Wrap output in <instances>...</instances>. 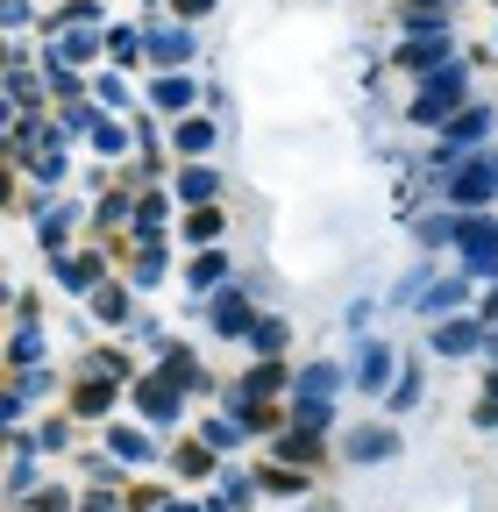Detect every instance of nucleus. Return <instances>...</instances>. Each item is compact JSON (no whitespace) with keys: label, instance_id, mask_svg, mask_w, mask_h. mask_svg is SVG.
<instances>
[{"label":"nucleus","instance_id":"f257e3e1","mask_svg":"<svg viewBox=\"0 0 498 512\" xmlns=\"http://www.w3.org/2000/svg\"><path fill=\"white\" fill-rule=\"evenodd\" d=\"M463 72H456V64H449V72H434L427 86H420V100H413V121H442L449 107H463Z\"/></svg>","mask_w":498,"mask_h":512},{"label":"nucleus","instance_id":"f03ea898","mask_svg":"<svg viewBox=\"0 0 498 512\" xmlns=\"http://www.w3.org/2000/svg\"><path fill=\"white\" fill-rule=\"evenodd\" d=\"M342 448H349V463H385V456H399V434L392 427H356Z\"/></svg>","mask_w":498,"mask_h":512},{"label":"nucleus","instance_id":"7ed1b4c3","mask_svg":"<svg viewBox=\"0 0 498 512\" xmlns=\"http://www.w3.org/2000/svg\"><path fill=\"white\" fill-rule=\"evenodd\" d=\"M136 406H143L150 420H171V413H178V384H171L164 370H157V377H143V384H136Z\"/></svg>","mask_w":498,"mask_h":512},{"label":"nucleus","instance_id":"20e7f679","mask_svg":"<svg viewBox=\"0 0 498 512\" xmlns=\"http://www.w3.org/2000/svg\"><path fill=\"white\" fill-rule=\"evenodd\" d=\"M498 192V157H477L470 178H456V200H491Z\"/></svg>","mask_w":498,"mask_h":512},{"label":"nucleus","instance_id":"39448f33","mask_svg":"<svg viewBox=\"0 0 498 512\" xmlns=\"http://www.w3.org/2000/svg\"><path fill=\"white\" fill-rule=\"evenodd\" d=\"M107 406H114V384H100V377H86L79 392H72V413H79V420H100Z\"/></svg>","mask_w":498,"mask_h":512},{"label":"nucleus","instance_id":"423d86ee","mask_svg":"<svg viewBox=\"0 0 498 512\" xmlns=\"http://www.w3.org/2000/svg\"><path fill=\"white\" fill-rule=\"evenodd\" d=\"M477 349V320H456V328H434V356H470Z\"/></svg>","mask_w":498,"mask_h":512},{"label":"nucleus","instance_id":"0eeeda50","mask_svg":"<svg viewBox=\"0 0 498 512\" xmlns=\"http://www.w3.org/2000/svg\"><path fill=\"white\" fill-rule=\"evenodd\" d=\"M442 57H449V36H427V43H406V50H399L406 72H427V64H442Z\"/></svg>","mask_w":498,"mask_h":512},{"label":"nucleus","instance_id":"6e6552de","mask_svg":"<svg viewBox=\"0 0 498 512\" xmlns=\"http://www.w3.org/2000/svg\"><path fill=\"white\" fill-rule=\"evenodd\" d=\"M278 456H292V470H314L321 463V441L314 434H278Z\"/></svg>","mask_w":498,"mask_h":512},{"label":"nucleus","instance_id":"1a4fd4ad","mask_svg":"<svg viewBox=\"0 0 498 512\" xmlns=\"http://www.w3.org/2000/svg\"><path fill=\"white\" fill-rule=\"evenodd\" d=\"M292 342V328H285V320H257V328H249V349H257V356H278Z\"/></svg>","mask_w":498,"mask_h":512},{"label":"nucleus","instance_id":"9d476101","mask_svg":"<svg viewBox=\"0 0 498 512\" xmlns=\"http://www.w3.org/2000/svg\"><path fill=\"white\" fill-rule=\"evenodd\" d=\"M178 192H185V200H193V207H207V200H214V171H207V164H185Z\"/></svg>","mask_w":498,"mask_h":512},{"label":"nucleus","instance_id":"9b49d317","mask_svg":"<svg viewBox=\"0 0 498 512\" xmlns=\"http://www.w3.org/2000/svg\"><path fill=\"white\" fill-rule=\"evenodd\" d=\"M228 221H221V207H193V221H185V235H193V242H214Z\"/></svg>","mask_w":498,"mask_h":512},{"label":"nucleus","instance_id":"f8f14e48","mask_svg":"<svg viewBox=\"0 0 498 512\" xmlns=\"http://www.w3.org/2000/svg\"><path fill=\"white\" fill-rule=\"evenodd\" d=\"M214 328H228V335H235V328H257V320H249V306H242V299H214Z\"/></svg>","mask_w":498,"mask_h":512},{"label":"nucleus","instance_id":"ddd939ff","mask_svg":"<svg viewBox=\"0 0 498 512\" xmlns=\"http://www.w3.org/2000/svg\"><path fill=\"white\" fill-rule=\"evenodd\" d=\"M249 399H264V392H285V370L278 363H264V370H249V384H242Z\"/></svg>","mask_w":498,"mask_h":512},{"label":"nucleus","instance_id":"4468645a","mask_svg":"<svg viewBox=\"0 0 498 512\" xmlns=\"http://www.w3.org/2000/svg\"><path fill=\"white\" fill-rule=\"evenodd\" d=\"M171 463H178V477H207V441H185Z\"/></svg>","mask_w":498,"mask_h":512},{"label":"nucleus","instance_id":"2eb2a0df","mask_svg":"<svg viewBox=\"0 0 498 512\" xmlns=\"http://www.w3.org/2000/svg\"><path fill=\"white\" fill-rule=\"evenodd\" d=\"M214 143V121H185L178 128V150H207Z\"/></svg>","mask_w":498,"mask_h":512},{"label":"nucleus","instance_id":"dca6fc26","mask_svg":"<svg viewBox=\"0 0 498 512\" xmlns=\"http://www.w3.org/2000/svg\"><path fill=\"white\" fill-rule=\"evenodd\" d=\"M214 278H228V256H214V249H207L200 264H193V285H214Z\"/></svg>","mask_w":498,"mask_h":512},{"label":"nucleus","instance_id":"f3484780","mask_svg":"<svg viewBox=\"0 0 498 512\" xmlns=\"http://www.w3.org/2000/svg\"><path fill=\"white\" fill-rule=\"evenodd\" d=\"M264 484H271V491H299V470H278V463H264Z\"/></svg>","mask_w":498,"mask_h":512},{"label":"nucleus","instance_id":"a211bd4d","mask_svg":"<svg viewBox=\"0 0 498 512\" xmlns=\"http://www.w3.org/2000/svg\"><path fill=\"white\" fill-rule=\"evenodd\" d=\"M157 100H164V107H185V100H193V86H185V79H171V86H157Z\"/></svg>","mask_w":498,"mask_h":512},{"label":"nucleus","instance_id":"6ab92c4d","mask_svg":"<svg viewBox=\"0 0 498 512\" xmlns=\"http://www.w3.org/2000/svg\"><path fill=\"white\" fill-rule=\"evenodd\" d=\"M498 420V377H491V392H484V406H477V427H491Z\"/></svg>","mask_w":498,"mask_h":512},{"label":"nucleus","instance_id":"aec40b11","mask_svg":"<svg viewBox=\"0 0 498 512\" xmlns=\"http://www.w3.org/2000/svg\"><path fill=\"white\" fill-rule=\"evenodd\" d=\"M65 505H72L65 491H43V498H36V512H65Z\"/></svg>","mask_w":498,"mask_h":512},{"label":"nucleus","instance_id":"412c9836","mask_svg":"<svg viewBox=\"0 0 498 512\" xmlns=\"http://www.w3.org/2000/svg\"><path fill=\"white\" fill-rule=\"evenodd\" d=\"M214 8V0H178V15H207Z\"/></svg>","mask_w":498,"mask_h":512},{"label":"nucleus","instance_id":"4be33fe9","mask_svg":"<svg viewBox=\"0 0 498 512\" xmlns=\"http://www.w3.org/2000/svg\"><path fill=\"white\" fill-rule=\"evenodd\" d=\"M484 313H491V320H498V292H491V299H484Z\"/></svg>","mask_w":498,"mask_h":512},{"label":"nucleus","instance_id":"5701e85b","mask_svg":"<svg viewBox=\"0 0 498 512\" xmlns=\"http://www.w3.org/2000/svg\"><path fill=\"white\" fill-rule=\"evenodd\" d=\"M491 356H498V335H491Z\"/></svg>","mask_w":498,"mask_h":512}]
</instances>
